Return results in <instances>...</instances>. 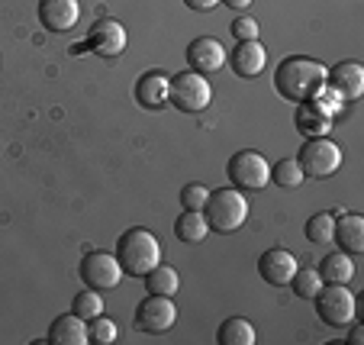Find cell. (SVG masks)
Returning <instances> with one entry per match:
<instances>
[{
  "mask_svg": "<svg viewBox=\"0 0 364 345\" xmlns=\"http://www.w3.org/2000/svg\"><path fill=\"white\" fill-rule=\"evenodd\" d=\"M326 65L306 55H290L274 68V87L284 100L303 104V100H316L319 90L326 87Z\"/></svg>",
  "mask_w": 364,
  "mask_h": 345,
  "instance_id": "6da1fadb",
  "label": "cell"
},
{
  "mask_svg": "<svg viewBox=\"0 0 364 345\" xmlns=\"http://www.w3.org/2000/svg\"><path fill=\"white\" fill-rule=\"evenodd\" d=\"M117 262L123 268V275L132 277H145V271H151L155 265L161 262V242L155 239V233L149 229L136 226V229H126L117 242Z\"/></svg>",
  "mask_w": 364,
  "mask_h": 345,
  "instance_id": "7a4b0ae2",
  "label": "cell"
},
{
  "mask_svg": "<svg viewBox=\"0 0 364 345\" xmlns=\"http://www.w3.org/2000/svg\"><path fill=\"white\" fill-rule=\"evenodd\" d=\"M200 213H203L210 233L229 235L235 229H242V223L248 220V201L242 197L239 187H220V191H210Z\"/></svg>",
  "mask_w": 364,
  "mask_h": 345,
  "instance_id": "3957f363",
  "label": "cell"
},
{
  "mask_svg": "<svg viewBox=\"0 0 364 345\" xmlns=\"http://www.w3.org/2000/svg\"><path fill=\"white\" fill-rule=\"evenodd\" d=\"M168 104H174L181 113H200L213 104V87H210L206 75H197V71L187 68L171 78Z\"/></svg>",
  "mask_w": 364,
  "mask_h": 345,
  "instance_id": "277c9868",
  "label": "cell"
},
{
  "mask_svg": "<svg viewBox=\"0 0 364 345\" xmlns=\"http://www.w3.org/2000/svg\"><path fill=\"white\" fill-rule=\"evenodd\" d=\"M296 161H300L306 178H329V174H336L342 168V149L326 136H309L303 142Z\"/></svg>",
  "mask_w": 364,
  "mask_h": 345,
  "instance_id": "5b68a950",
  "label": "cell"
},
{
  "mask_svg": "<svg viewBox=\"0 0 364 345\" xmlns=\"http://www.w3.org/2000/svg\"><path fill=\"white\" fill-rule=\"evenodd\" d=\"M226 174L232 181V187L239 191H262L264 184H271V165L262 152L245 149V152H235L226 165Z\"/></svg>",
  "mask_w": 364,
  "mask_h": 345,
  "instance_id": "8992f818",
  "label": "cell"
},
{
  "mask_svg": "<svg viewBox=\"0 0 364 345\" xmlns=\"http://www.w3.org/2000/svg\"><path fill=\"white\" fill-rule=\"evenodd\" d=\"M313 304H316L319 319L332 329L348 326L355 319V294L345 284H323V290L313 297Z\"/></svg>",
  "mask_w": 364,
  "mask_h": 345,
  "instance_id": "52a82bcc",
  "label": "cell"
},
{
  "mask_svg": "<svg viewBox=\"0 0 364 345\" xmlns=\"http://www.w3.org/2000/svg\"><path fill=\"white\" fill-rule=\"evenodd\" d=\"M77 275H81V284H87L94 290H113L123 281V268H119L117 255H110V252H87L77 265Z\"/></svg>",
  "mask_w": 364,
  "mask_h": 345,
  "instance_id": "ba28073f",
  "label": "cell"
},
{
  "mask_svg": "<svg viewBox=\"0 0 364 345\" xmlns=\"http://www.w3.org/2000/svg\"><path fill=\"white\" fill-rule=\"evenodd\" d=\"M174 319H178V307H174L171 297H161V294H149L136 307V326L142 332H151V336L168 332L174 326Z\"/></svg>",
  "mask_w": 364,
  "mask_h": 345,
  "instance_id": "9c48e42d",
  "label": "cell"
},
{
  "mask_svg": "<svg viewBox=\"0 0 364 345\" xmlns=\"http://www.w3.org/2000/svg\"><path fill=\"white\" fill-rule=\"evenodd\" d=\"M87 48L94 55H103V58H117L123 55L126 48V29L119 20L107 16V20H97L87 33Z\"/></svg>",
  "mask_w": 364,
  "mask_h": 345,
  "instance_id": "30bf717a",
  "label": "cell"
},
{
  "mask_svg": "<svg viewBox=\"0 0 364 345\" xmlns=\"http://www.w3.org/2000/svg\"><path fill=\"white\" fill-rule=\"evenodd\" d=\"M187 65H191V71L210 78L226 65V48H223L220 39H213V36H200V39H193L191 46H187Z\"/></svg>",
  "mask_w": 364,
  "mask_h": 345,
  "instance_id": "8fae6325",
  "label": "cell"
},
{
  "mask_svg": "<svg viewBox=\"0 0 364 345\" xmlns=\"http://www.w3.org/2000/svg\"><path fill=\"white\" fill-rule=\"evenodd\" d=\"M81 20V0H39V23L48 33H68Z\"/></svg>",
  "mask_w": 364,
  "mask_h": 345,
  "instance_id": "7c38bea8",
  "label": "cell"
},
{
  "mask_svg": "<svg viewBox=\"0 0 364 345\" xmlns=\"http://www.w3.org/2000/svg\"><path fill=\"white\" fill-rule=\"evenodd\" d=\"M296 268H300V265H296V255L287 249H268L262 258H258V275H262V281L274 284V287H287Z\"/></svg>",
  "mask_w": 364,
  "mask_h": 345,
  "instance_id": "4fadbf2b",
  "label": "cell"
},
{
  "mask_svg": "<svg viewBox=\"0 0 364 345\" xmlns=\"http://www.w3.org/2000/svg\"><path fill=\"white\" fill-rule=\"evenodd\" d=\"M168 90H171V75L165 71H145L136 81V100L145 110H161L168 104Z\"/></svg>",
  "mask_w": 364,
  "mask_h": 345,
  "instance_id": "5bb4252c",
  "label": "cell"
},
{
  "mask_svg": "<svg viewBox=\"0 0 364 345\" xmlns=\"http://www.w3.org/2000/svg\"><path fill=\"white\" fill-rule=\"evenodd\" d=\"M326 84L342 94V100H358L364 94V68L358 62H338L326 71Z\"/></svg>",
  "mask_w": 364,
  "mask_h": 345,
  "instance_id": "9a60e30c",
  "label": "cell"
},
{
  "mask_svg": "<svg viewBox=\"0 0 364 345\" xmlns=\"http://www.w3.org/2000/svg\"><path fill=\"white\" fill-rule=\"evenodd\" d=\"M229 65H232V71L239 78H258L264 71V65H268V52H264V46L258 39L239 42L235 52L229 55Z\"/></svg>",
  "mask_w": 364,
  "mask_h": 345,
  "instance_id": "2e32d148",
  "label": "cell"
},
{
  "mask_svg": "<svg viewBox=\"0 0 364 345\" xmlns=\"http://www.w3.org/2000/svg\"><path fill=\"white\" fill-rule=\"evenodd\" d=\"M338 242V249L345 252V255H361L364 252V216L358 213H342L336 220V239Z\"/></svg>",
  "mask_w": 364,
  "mask_h": 345,
  "instance_id": "e0dca14e",
  "label": "cell"
},
{
  "mask_svg": "<svg viewBox=\"0 0 364 345\" xmlns=\"http://www.w3.org/2000/svg\"><path fill=\"white\" fill-rule=\"evenodd\" d=\"M48 342L52 345H87L90 336H87V319H81L77 313H65L52 323L48 329Z\"/></svg>",
  "mask_w": 364,
  "mask_h": 345,
  "instance_id": "ac0fdd59",
  "label": "cell"
},
{
  "mask_svg": "<svg viewBox=\"0 0 364 345\" xmlns=\"http://www.w3.org/2000/svg\"><path fill=\"white\" fill-rule=\"evenodd\" d=\"M296 129L303 132V136H326V129L332 126V113L326 110L319 100H303L300 107H296V117H294Z\"/></svg>",
  "mask_w": 364,
  "mask_h": 345,
  "instance_id": "d6986e66",
  "label": "cell"
},
{
  "mask_svg": "<svg viewBox=\"0 0 364 345\" xmlns=\"http://www.w3.org/2000/svg\"><path fill=\"white\" fill-rule=\"evenodd\" d=\"M319 277H323V284H348L351 277H355V262H351V255H345V252H332V255H326L323 262H319Z\"/></svg>",
  "mask_w": 364,
  "mask_h": 345,
  "instance_id": "ffe728a7",
  "label": "cell"
},
{
  "mask_svg": "<svg viewBox=\"0 0 364 345\" xmlns=\"http://www.w3.org/2000/svg\"><path fill=\"white\" fill-rule=\"evenodd\" d=\"M216 342L220 345H255L258 342V332H255V326L248 323V319L229 317L226 323L216 329Z\"/></svg>",
  "mask_w": 364,
  "mask_h": 345,
  "instance_id": "44dd1931",
  "label": "cell"
},
{
  "mask_svg": "<svg viewBox=\"0 0 364 345\" xmlns=\"http://www.w3.org/2000/svg\"><path fill=\"white\" fill-rule=\"evenodd\" d=\"M178 287H181V277H178V271H174L171 265L159 262L151 271H145V290H149V294L174 297V294H178Z\"/></svg>",
  "mask_w": 364,
  "mask_h": 345,
  "instance_id": "7402d4cb",
  "label": "cell"
},
{
  "mask_svg": "<svg viewBox=\"0 0 364 345\" xmlns=\"http://www.w3.org/2000/svg\"><path fill=\"white\" fill-rule=\"evenodd\" d=\"M174 235H178L181 242H203L206 235H210V226H206L200 210H184V213L174 220Z\"/></svg>",
  "mask_w": 364,
  "mask_h": 345,
  "instance_id": "603a6c76",
  "label": "cell"
},
{
  "mask_svg": "<svg viewBox=\"0 0 364 345\" xmlns=\"http://www.w3.org/2000/svg\"><path fill=\"white\" fill-rule=\"evenodd\" d=\"M290 287H294V294L300 300H313L323 290V277H319V271L309 265V268H296L294 277H290Z\"/></svg>",
  "mask_w": 364,
  "mask_h": 345,
  "instance_id": "cb8c5ba5",
  "label": "cell"
},
{
  "mask_svg": "<svg viewBox=\"0 0 364 345\" xmlns=\"http://www.w3.org/2000/svg\"><path fill=\"white\" fill-rule=\"evenodd\" d=\"M306 239L313 245H329L336 239V216L332 213H316L306 220Z\"/></svg>",
  "mask_w": 364,
  "mask_h": 345,
  "instance_id": "d4e9b609",
  "label": "cell"
},
{
  "mask_svg": "<svg viewBox=\"0 0 364 345\" xmlns=\"http://www.w3.org/2000/svg\"><path fill=\"white\" fill-rule=\"evenodd\" d=\"M271 181L281 187H300L303 181H306V174H303L296 159H281L277 165H271Z\"/></svg>",
  "mask_w": 364,
  "mask_h": 345,
  "instance_id": "484cf974",
  "label": "cell"
},
{
  "mask_svg": "<svg viewBox=\"0 0 364 345\" xmlns=\"http://www.w3.org/2000/svg\"><path fill=\"white\" fill-rule=\"evenodd\" d=\"M71 313H77L81 319H94V317H100L103 313V297H100V290H94V287H87V290H81L75 297V304H71Z\"/></svg>",
  "mask_w": 364,
  "mask_h": 345,
  "instance_id": "4316f807",
  "label": "cell"
},
{
  "mask_svg": "<svg viewBox=\"0 0 364 345\" xmlns=\"http://www.w3.org/2000/svg\"><path fill=\"white\" fill-rule=\"evenodd\" d=\"M87 336H90V342H94V345H110V342H117V323H113V319H107L100 313V317L90 319Z\"/></svg>",
  "mask_w": 364,
  "mask_h": 345,
  "instance_id": "83f0119b",
  "label": "cell"
},
{
  "mask_svg": "<svg viewBox=\"0 0 364 345\" xmlns=\"http://www.w3.org/2000/svg\"><path fill=\"white\" fill-rule=\"evenodd\" d=\"M206 197H210V191H206L203 184H187L184 191H181V207L184 210H203Z\"/></svg>",
  "mask_w": 364,
  "mask_h": 345,
  "instance_id": "f1b7e54d",
  "label": "cell"
},
{
  "mask_svg": "<svg viewBox=\"0 0 364 345\" xmlns=\"http://www.w3.org/2000/svg\"><path fill=\"white\" fill-rule=\"evenodd\" d=\"M258 33H262V26L252 20V16H239V20L232 23V36L239 42H248V39H258Z\"/></svg>",
  "mask_w": 364,
  "mask_h": 345,
  "instance_id": "f546056e",
  "label": "cell"
},
{
  "mask_svg": "<svg viewBox=\"0 0 364 345\" xmlns=\"http://www.w3.org/2000/svg\"><path fill=\"white\" fill-rule=\"evenodd\" d=\"M184 4H187L191 10H197V14H210V10H213L220 0H184Z\"/></svg>",
  "mask_w": 364,
  "mask_h": 345,
  "instance_id": "4dcf8cb0",
  "label": "cell"
},
{
  "mask_svg": "<svg viewBox=\"0 0 364 345\" xmlns=\"http://www.w3.org/2000/svg\"><path fill=\"white\" fill-rule=\"evenodd\" d=\"M220 4H226V7H232V10H245L252 0H220Z\"/></svg>",
  "mask_w": 364,
  "mask_h": 345,
  "instance_id": "1f68e13d",
  "label": "cell"
},
{
  "mask_svg": "<svg viewBox=\"0 0 364 345\" xmlns=\"http://www.w3.org/2000/svg\"><path fill=\"white\" fill-rule=\"evenodd\" d=\"M361 339H364V329H361V326H355V329H351V336H348V342L351 345H361Z\"/></svg>",
  "mask_w": 364,
  "mask_h": 345,
  "instance_id": "d6a6232c",
  "label": "cell"
}]
</instances>
